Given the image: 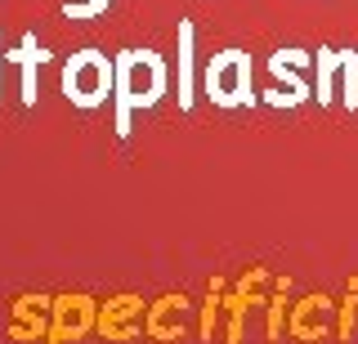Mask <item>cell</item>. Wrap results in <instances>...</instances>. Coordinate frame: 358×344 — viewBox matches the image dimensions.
I'll return each instance as SVG.
<instances>
[{"label":"cell","instance_id":"obj_1","mask_svg":"<svg viewBox=\"0 0 358 344\" xmlns=\"http://www.w3.org/2000/svg\"><path fill=\"white\" fill-rule=\"evenodd\" d=\"M112 72H117V90H112V98H117V135H130V117L139 107H152L166 94V63L152 50H126L112 59Z\"/></svg>","mask_w":358,"mask_h":344},{"label":"cell","instance_id":"obj_6","mask_svg":"<svg viewBox=\"0 0 358 344\" xmlns=\"http://www.w3.org/2000/svg\"><path fill=\"white\" fill-rule=\"evenodd\" d=\"M108 5H112V0H81V5H76V0H67V5H63V18H99Z\"/></svg>","mask_w":358,"mask_h":344},{"label":"cell","instance_id":"obj_2","mask_svg":"<svg viewBox=\"0 0 358 344\" xmlns=\"http://www.w3.org/2000/svg\"><path fill=\"white\" fill-rule=\"evenodd\" d=\"M117 90V72H112V59L99 50H81L63 63V94L72 98L76 107H99L108 103V94Z\"/></svg>","mask_w":358,"mask_h":344},{"label":"cell","instance_id":"obj_3","mask_svg":"<svg viewBox=\"0 0 358 344\" xmlns=\"http://www.w3.org/2000/svg\"><path fill=\"white\" fill-rule=\"evenodd\" d=\"M206 94H210V103H220V107H246V103H255L251 59H246L242 50L215 54L210 68H206Z\"/></svg>","mask_w":358,"mask_h":344},{"label":"cell","instance_id":"obj_4","mask_svg":"<svg viewBox=\"0 0 358 344\" xmlns=\"http://www.w3.org/2000/svg\"><path fill=\"white\" fill-rule=\"evenodd\" d=\"M5 59H14L18 68H22V103H36V63L45 59L41 54V45H36V36H22V45L14 50V54H5Z\"/></svg>","mask_w":358,"mask_h":344},{"label":"cell","instance_id":"obj_5","mask_svg":"<svg viewBox=\"0 0 358 344\" xmlns=\"http://www.w3.org/2000/svg\"><path fill=\"white\" fill-rule=\"evenodd\" d=\"M193 23H179V107H193Z\"/></svg>","mask_w":358,"mask_h":344},{"label":"cell","instance_id":"obj_7","mask_svg":"<svg viewBox=\"0 0 358 344\" xmlns=\"http://www.w3.org/2000/svg\"><path fill=\"white\" fill-rule=\"evenodd\" d=\"M0 63H5V54H0Z\"/></svg>","mask_w":358,"mask_h":344}]
</instances>
